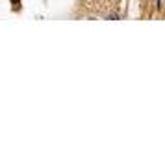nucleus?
I'll return each mask as SVG.
<instances>
[{
  "label": "nucleus",
  "instance_id": "nucleus-1",
  "mask_svg": "<svg viewBox=\"0 0 165 159\" xmlns=\"http://www.w3.org/2000/svg\"><path fill=\"white\" fill-rule=\"evenodd\" d=\"M121 0H85V6L91 7L93 11L96 13H102V15H108L109 11H113V9L119 6Z\"/></svg>",
  "mask_w": 165,
  "mask_h": 159
},
{
  "label": "nucleus",
  "instance_id": "nucleus-2",
  "mask_svg": "<svg viewBox=\"0 0 165 159\" xmlns=\"http://www.w3.org/2000/svg\"><path fill=\"white\" fill-rule=\"evenodd\" d=\"M13 2H15V0H13ZM17 2H19V0H17Z\"/></svg>",
  "mask_w": 165,
  "mask_h": 159
}]
</instances>
